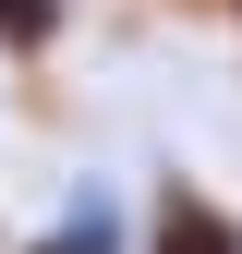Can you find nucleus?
Segmentation results:
<instances>
[{"mask_svg":"<svg viewBox=\"0 0 242 254\" xmlns=\"http://www.w3.org/2000/svg\"><path fill=\"white\" fill-rule=\"evenodd\" d=\"M158 254H242V242H230V230H218L206 206H170V230H158Z\"/></svg>","mask_w":242,"mask_h":254,"instance_id":"f257e3e1","label":"nucleus"},{"mask_svg":"<svg viewBox=\"0 0 242 254\" xmlns=\"http://www.w3.org/2000/svg\"><path fill=\"white\" fill-rule=\"evenodd\" d=\"M49 24H60V0H0V37H12V49H37Z\"/></svg>","mask_w":242,"mask_h":254,"instance_id":"f03ea898","label":"nucleus"}]
</instances>
